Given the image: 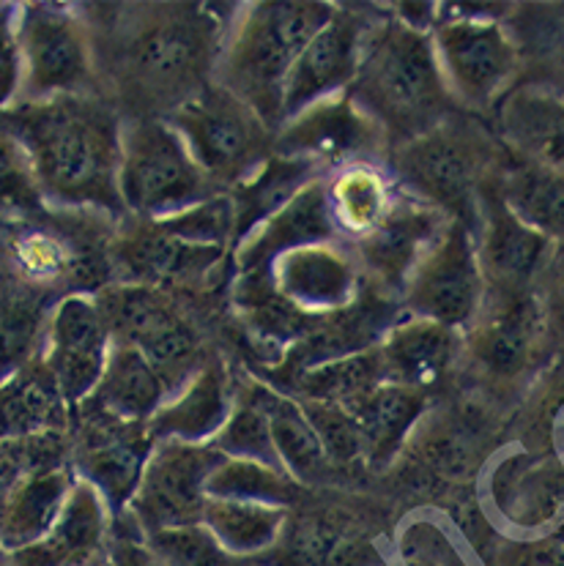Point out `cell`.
I'll use <instances>...</instances> for the list:
<instances>
[{"label":"cell","mask_w":564,"mask_h":566,"mask_svg":"<svg viewBox=\"0 0 564 566\" xmlns=\"http://www.w3.org/2000/svg\"><path fill=\"white\" fill-rule=\"evenodd\" d=\"M17 39L22 57V88L17 102L88 94L94 77V42L85 22L69 6H17Z\"/></svg>","instance_id":"9c48e42d"},{"label":"cell","mask_w":564,"mask_h":566,"mask_svg":"<svg viewBox=\"0 0 564 566\" xmlns=\"http://www.w3.org/2000/svg\"><path fill=\"white\" fill-rule=\"evenodd\" d=\"M222 454L209 443L157 441L143 471L140 484L124 515L135 520L143 536L165 528L198 525L206 510V479L220 463Z\"/></svg>","instance_id":"5bb4252c"},{"label":"cell","mask_w":564,"mask_h":566,"mask_svg":"<svg viewBox=\"0 0 564 566\" xmlns=\"http://www.w3.org/2000/svg\"><path fill=\"white\" fill-rule=\"evenodd\" d=\"M154 566H163V564H157V562H154Z\"/></svg>","instance_id":"681fc988"},{"label":"cell","mask_w":564,"mask_h":566,"mask_svg":"<svg viewBox=\"0 0 564 566\" xmlns=\"http://www.w3.org/2000/svg\"><path fill=\"white\" fill-rule=\"evenodd\" d=\"M485 291L488 282L474 230L469 219H450L445 233L408 274L400 302L411 317L441 323L458 332L474 321L485 302Z\"/></svg>","instance_id":"30bf717a"},{"label":"cell","mask_w":564,"mask_h":566,"mask_svg":"<svg viewBox=\"0 0 564 566\" xmlns=\"http://www.w3.org/2000/svg\"><path fill=\"white\" fill-rule=\"evenodd\" d=\"M0 120L25 143L48 206L94 208L121 217L118 113L88 94L17 102Z\"/></svg>","instance_id":"6da1fadb"},{"label":"cell","mask_w":564,"mask_h":566,"mask_svg":"<svg viewBox=\"0 0 564 566\" xmlns=\"http://www.w3.org/2000/svg\"><path fill=\"white\" fill-rule=\"evenodd\" d=\"M562 542H564V536H562Z\"/></svg>","instance_id":"f907efd6"},{"label":"cell","mask_w":564,"mask_h":566,"mask_svg":"<svg viewBox=\"0 0 564 566\" xmlns=\"http://www.w3.org/2000/svg\"><path fill=\"white\" fill-rule=\"evenodd\" d=\"M111 510L83 479H74L53 528L25 551L11 553L14 566H105L111 553Z\"/></svg>","instance_id":"7402d4cb"},{"label":"cell","mask_w":564,"mask_h":566,"mask_svg":"<svg viewBox=\"0 0 564 566\" xmlns=\"http://www.w3.org/2000/svg\"><path fill=\"white\" fill-rule=\"evenodd\" d=\"M274 293L302 315L330 317L359 302L362 269L343 241L285 252L269 269Z\"/></svg>","instance_id":"ac0fdd59"},{"label":"cell","mask_w":564,"mask_h":566,"mask_svg":"<svg viewBox=\"0 0 564 566\" xmlns=\"http://www.w3.org/2000/svg\"><path fill=\"white\" fill-rule=\"evenodd\" d=\"M330 200H326V176L315 178L285 208L269 217L261 228L252 230L241 244L233 247L236 265L241 274H267L272 263L285 252L310 244L340 241Z\"/></svg>","instance_id":"44dd1931"},{"label":"cell","mask_w":564,"mask_h":566,"mask_svg":"<svg viewBox=\"0 0 564 566\" xmlns=\"http://www.w3.org/2000/svg\"><path fill=\"white\" fill-rule=\"evenodd\" d=\"M387 151V132L348 91L307 104L274 132V154L307 159L324 172L354 161H378Z\"/></svg>","instance_id":"7c38bea8"},{"label":"cell","mask_w":564,"mask_h":566,"mask_svg":"<svg viewBox=\"0 0 564 566\" xmlns=\"http://www.w3.org/2000/svg\"><path fill=\"white\" fill-rule=\"evenodd\" d=\"M504 135L532 165L564 170V96L521 88L502 107Z\"/></svg>","instance_id":"d6a6232c"},{"label":"cell","mask_w":564,"mask_h":566,"mask_svg":"<svg viewBox=\"0 0 564 566\" xmlns=\"http://www.w3.org/2000/svg\"><path fill=\"white\" fill-rule=\"evenodd\" d=\"M209 447L220 452L222 458L252 460V463L272 465L282 471L278 452H274L272 432H269L267 411L258 400L255 386L233 395V411H230L226 427L217 432Z\"/></svg>","instance_id":"f35d334b"},{"label":"cell","mask_w":564,"mask_h":566,"mask_svg":"<svg viewBox=\"0 0 564 566\" xmlns=\"http://www.w3.org/2000/svg\"><path fill=\"white\" fill-rule=\"evenodd\" d=\"M206 495L222 501H255V504L288 510V504L299 495V482L272 465L222 458L206 479Z\"/></svg>","instance_id":"74e56055"},{"label":"cell","mask_w":564,"mask_h":566,"mask_svg":"<svg viewBox=\"0 0 564 566\" xmlns=\"http://www.w3.org/2000/svg\"><path fill=\"white\" fill-rule=\"evenodd\" d=\"M105 566H154V558L146 545H137L135 539H118L113 542Z\"/></svg>","instance_id":"bcb514c9"},{"label":"cell","mask_w":564,"mask_h":566,"mask_svg":"<svg viewBox=\"0 0 564 566\" xmlns=\"http://www.w3.org/2000/svg\"><path fill=\"white\" fill-rule=\"evenodd\" d=\"M482 172V137L469 124L445 118L425 135L397 143L389 176L397 192L439 208L452 219H469Z\"/></svg>","instance_id":"52a82bcc"},{"label":"cell","mask_w":564,"mask_h":566,"mask_svg":"<svg viewBox=\"0 0 564 566\" xmlns=\"http://www.w3.org/2000/svg\"><path fill=\"white\" fill-rule=\"evenodd\" d=\"M173 384L137 348L113 343L105 373L85 402L74 411L105 416L121 424H143L173 395Z\"/></svg>","instance_id":"d4e9b609"},{"label":"cell","mask_w":564,"mask_h":566,"mask_svg":"<svg viewBox=\"0 0 564 566\" xmlns=\"http://www.w3.org/2000/svg\"><path fill=\"white\" fill-rule=\"evenodd\" d=\"M348 94L387 132L389 143H406L450 118L452 94L430 33L414 31L395 17L367 31Z\"/></svg>","instance_id":"7a4b0ae2"},{"label":"cell","mask_w":564,"mask_h":566,"mask_svg":"<svg viewBox=\"0 0 564 566\" xmlns=\"http://www.w3.org/2000/svg\"><path fill=\"white\" fill-rule=\"evenodd\" d=\"M152 558L163 566H233L236 562L203 525H181L146 536Z\"/></svg>","instance_id":"b9f144b4"},{"label":"cell","mask_w":564,"mask_h":566,"mask_svg":"<svg viewBox=\"0 0 564 566\" xmlns=\"http://www.w3.org/2000/svg\"><path fill=\"white\" fill-rule=\"evenodd\" d=\"M48 208L25 143L0 120V217L33 219Z\"/></svg>","instance_id":"ab89813d"},{"label":"cell","mask_w":564,"mask_h":566,"mask_svg":"<svg viewBox=\"0 0 564 566\" xmlns=\"http://www.w3.org/2000/svg\"><path fill=\"white\" fill-rule=\"evenodd\" d=\"M430 42L452 99L474 107L497 99L518 69L510 33L488 14L439 17Z\"/></svg>","instance_id":"4fadbf2b"},{"label":"cell","mask_w":564,"mask_h":566,"mask_svg":"<svg viewBox=\"0 0 564 566\" xmlns=\"http://www.w3.org/2000/svg\"><path fill=\"white\" fill-rule=\"evenodd\" d=\"M111 255L115 271L124 276L121 282L157 287L159 282L206 276L226 258V250L187 244L152 219H135L115 233Z\"/></svg>","instance_id":"ffe728a7"},{"label":"cell","mask_w":564,"mask_h":566,"mask_svg":"<svg viewBox=\"0 0 564 566\" xmlns=\"http://www.w3.org/2000/svg\"><path fill=\"white\" fill-rule=\"evenodd\" d=\"M163 118L220 192L244 181L274 154V129L215 80Z\"/></svg>","instance_id":"8992f818"},{"label":"cell","mask_w":564,"mask_h":566,"mask_svg":"<svg viewBox=\"0 0 564 566\" xmlns=\"http://www.w3.org/2000/svg\"><path fill=\"white\" fill-rule=\"evenodd\" d=\"M159 228L168 230L176 239L198 247H217L228 250L233 244V208H230L228 195H215L203 203L187 208V211L170 213L165 219H152Z\"/></svg>","instance_id":"60d3db41"},{"label":"cell","mask_w":564,"mask_h":566,"mask_svg":"<svg viewBox=\"0 0 564 566\" xmlns=\"http://www.w3.org/2000/svg\"><path fill=\"white\" fill-rule=\"evenodd\" d=\"M113 337L100 304L88 293H66L50 312L42 343V361L48 364L58 391L69 411L85 402L105 373Z\"/></svg>","instance_id":"9a60e30c"},{"label":"cell","mask_w":564,"mask_h":566,"mask_svg":"<svg viewBox=\"0 0 564 566\" xmlns=\"http://www.w3.org/2000/svg\"><path fill=\"white\" fill-rule=\"evenodd\" d=\"M428 402V391L382 384L370 395L362 397L354 408H348L359 424L365 458L376 468L393 463L403 443L422 424Z\"/></svg>","instance_id":"4dcf8cb0"},{"label":"cell","mask_w":564,"mask_h":566,"mask_svg":"<svg viewBox=\"0 0 564 566\" xmlns=\"http://www.w3.org/2000/svg\"><path fill=\"white\" fill-rule=\"evenodd\" d=\"M321 176L326 172L318 170L313 161L272 154L244 181L230 187L226 195L233 208V247L241 244L252 230L261 228L269 217H274Z\"/></svg>","instance_id":"f546056e"},{"label":"cell","mask_w":564,"mask_h":566,"mask_svg":"<svg viewBox=\"0 0 564 566\" xmlns=\"http://www.w3.org/2000/svg\"><path fill=\"white\" fill-rule=\"evenodd\" d=\"M537 328V304L526 291L493 287L469 323V348L488 373L510 378L532 359Z\"/></svg>","instance_id":"603a6c76"},{"label":"cell","mask_w":564,"mask_h":566,"mask_svg":"<svg viewBox=\"0 0 564 566\" xmlns=\"http://www.w3.org/2000/svg\"><path fill=\"white\" fill-rule=\"evenodd\" d=\"M233 411V391L220 364L198 367L146 421L152 441H178L203 447L217 438Z\"/></svg>","instance_id":"cb8c5ba5"},{"label":"cell","mask_w":564,"mask_h":566,"mask_svg":"<svg viewBox=\"0 0 564 566\" xmlns=\"http://www.w3.org/2000/svg\"><path fill=\"white\" fill-rule=\"evenodd\" d=\"M285 520L288 510L282 506L209 499L200 525L230 558H244L272 551L285 528Z\"/></svg>","instance_id":"e575fe53"},{"label":"cell","mask_w":564,"mask_h":566,"mask_svg":"<svg viewBox=\"0 0 564 566\" xmlns=\"http://www.w3.org/2000/svg\"><path fill=\"white\" fill-rule=\"evenodd\" d=\"M370 31L365 17L354 9H335V14L315 31L293 61L282 96V120L307 104L348 91L359 72L362 48Z\"/></svg>","instance_id":"d6986e66"},{"label":"cell","mask_w":564,"mask_h":566,"mask_svg":"<svg viewBox=\"0 0 564 566\" xmlns=\"http://www.w3.org/2000/svg\"><path fill=\"white\" fill-rule=\"evenodd\" d=\"M302 408L318 432L326 460L348 463V460L365 458V443H362V432L354 413L337 406H321V402H302Z\"/></svg>","instance_id":"7bdbcfd3"},{"label":"cell","mask_w":564,"mask_h":566,"mask_svg":"<svg viewBox=\"0 0 564 566\" xmlns=\"http://www.w3.org/2000/svg\"><path fill=\"white\" fill-rule=\"evenodd\" d=\"M335 9L337 6L321 0L250 3L228 28L215 66V83L255 109L263 124L278 132L293 61Z\"/></svg>","instance_id":"3957f363"},{"label":"cell","mask_w":564,"mask_h":566,"mask_svg":"<svg viewBox=\"0 0 564 566\" xmlns=\"http://www.w3.org/2000/svg\"><path fill=\"white\" fill-rule=\"evenodd\" d=\"M53 307L50 287L25 280L14 265L0 269V380L42 354Z\"/></svg>","instance_id":"f1b7e54d"},{"label":"cell","mask_w":564,"mask_h":566,"mask_svg":"<svg viewBox=\"0 0 564 566\" xmlns=\"http://www.w3.org/2000/svg\"><path fill=\"white\" fill-rule=\"evenodd\" d=\"M560 77L564 80V55H562V61H560Z\"/></svg>","instance_id":"c3c4849f"},{"label":"cell","mask_w":564,"mask_h":566,"mask_svg":"<svg viewBox=\"0 0 564 566\" xmlns=\"http://www.w3.org/2000/svg\"><path fill=\"white\" fill-rule=\"evenodd\" d=\"M384 384L428 391L445 378L458 354V332L422 317H403L376 343Z\"/></svg>","instance_id":"484cf974"},{"label":"cell","mask_w":564,"mask_h":566,"mask_svg":"<svg viewBox=\"0 0 564 566\" xmlns=\"http://www.w3.org/2000/svg\"><path fill=\"white\" fill-rule=\"evenodd\" d=\"M274 547H280V558L288 566H326L337 553V534L313 520H302L296 525L285 520Z\"/></svg>","instance_id":"ee69618b"},{"label":"cell","mask_w":564,"mask_h":566,"mask_svg":"<svg viewBox=\"0 0 564 566\" xmlns=\"http://www.w3.org/2000/svg\"><path fill=\"white\" fill-rule=\"evenodd\" d=\"M80 441L74 447V476L88 482L113 517H121L140 484L154 441L143 424H121L105 416L85 413Z\"/></svg>","instance_id":"e0dca14e"},{"label":"cell","mask_w":564,"mask_h":566,"mask_svg":"<svg viewBox=\"0 0 564 566\" xmlns=\"http://www.w3.org/2000/svg\"><path fill=\"white\" fill-rule=\"evenodd\" d=\"M499 198L545 239H564V170L526 161L510 172Z\"/></svg>","instance_id":"8d00e7d4"},{"label":"cell","mask_w":564,"mask_h":566,"mask_svg":"<svg viewBox=\"0 0 564 566\" xmlns=\"http://www.w3.org/2000/svg\"><path fill=\"white\" fill-rule=\"evenodd\" d=\"M551 239L515 217L499 192L488 195L482 206V233L477 239L482 274L493 287L523 291L545 260Z\"/></svg>","instance_id":"4316f807"},{"label":"cell","mask_w":564,"mask_h":566,"mask_svg":"<svg viewBox=\"0 0 564 566\" xmlns=\"http://www.w3.org/2000/svg\"><path fill=\"white\" fill-rule=\"evenodd\" d=\"M397 187L378 161H354L326 172V200L340 235L351 241L370 233L389 206L395 203Z\"/></svg>","instance_id":"1f68e13d"},{"label":"cell","mask_w":564,"mask_h":566,"mask_svg":"<svg viewBox=\"0 0 564 566\" xmlns=\"http://www.w3.org/2000/svg\"><path fill=\"white\" fill-rule=\"evenodd\" d=\"M53 436L0 443V545L9 553L44 539L74 484Z\"/></svg>","instance_id":"ba28073f"},{"label":"cell","mask_w":564,"mask_h":566,"mask_svg":"<svg viewBox=\"0 0 564 566\" xmlns=\"http://www.w3.org/2000/svg\"><path fill=\"white\" fill-rule=\"evenodd\" d=\"M22 57L17 39V6L0 3V113L20 99Z\"/></svg>","instance_id":"f6af8a7d"},{"label":"cell","mask_w":564,"mask_h":566,"mask_svg":"<svg viewBox=\"0 0 564 566\" xmlns=\"http://www.w3.org/2000/svg\"><path fill=\"white\" fill-rule=\"evenodd\" d=\"M222 42V22L209 6H154L152 17L137 20V31H129L121 69L137 96L170 102L176 109L209 85V74L215 77Z\"/></svg>","instance_id":"277c9868"},{"label":"cell","mask_w":564,"mask_h":566,"mask_svg":"<svg viewBox=\"0 0 564 566\" xmlns=\"http://www.w3.org/2000/svg\"><path fill=\"white\" fill-rule=\"evenodd\" d=\"M382 384V361H378L376 345H373L359 354L340 356V359L302 369L299 395H302V402H321V406H337L348 411Z\"/></svg>","instance_id":"d590c367"},{"label":"cell","mask_w":564,"mask_h":566,"mask_svg":"<svg viewBox=\"0 0 564 566\" xmlns=\"http://www.w3.org/2000/svg\"><path fill=\"white\" fill-rule=\"evenodd\" d=\"M523 566H564V542H537V545L529 547L526 556H523Z\"/></svg>","instance_id":"7dc6e473"},{"label":"cell","mask_w":564,"mask_h":566,"mask_svg":"<svg viewBox=\"0 0 564 566\" xmlns=\"http://www.w3.org/2000/svg\"><path fill=\"white\" fill-rule=\"evenodd\" d=\"M450 219L439 208L397 192L382 222L362 239L351 241L362 276H370L384 293L400 296L408 274L445 233Z\"/></svg>","instance_id":"2e32d148"},{"label":"cell","mask_w":564,"mask_h":566,"mask_svg":"<svg viewBox=\"0 0 564 566\" xmlns=\"http://www.w3.org/2000/svg\"><path fill=\"white\" fill-rule=\"evenodd\" d=\"M255 395L267 411L269 432H272L274 452H278L282 471L299 484L321 476L326 465V452L321 447L313 421L304 413L302 402L267 389V386H255Z\"/></svg>","instance_id":"836d02e7"},{"label":"cell","mask_w":564,"mask_h":566,"mask_svg":"<svg viewBox=\"0 0 564 566\" xmlns=\"http://www.w3.org/2000/svg\"><path fill=\"white\" fill-rule=\"evenodd\" d=\"M66 419L69 406L42 356L0 380V443L55 436Z\"/></svg>","instance_id":"83f0119b"},{"label":"cell","mask_w":564,"mask_h":566,"mask_svg":"<svg viewBox=\"0 0 564 566\" xmlns=\"http://www.w3.org/2000/svg\"><path fill=\"white\" fill-rule=\"evenodd\" d=\"M96 304L111 328L113 343L140 350L170 380L173 389L198 369L192 367L198 354L195 328L159 287L118 282L102 291Z\"/></svg>","instance_id":"8fae6325"},{"label":"cell","mask_w":564,"mask_h":566,"mask_svg":"<svg viewBox=\"0 0 564 566\" xmlns=\"http://www.w3.org/2000/svg\"><path fill=\"white\" fill-rule=\"evenodd\" d=\"M118 195L135 219H165L222 192L168 120L137 118L121 135Z\"/></svg>","instance_id":"5b68a950"}]
</instances>
